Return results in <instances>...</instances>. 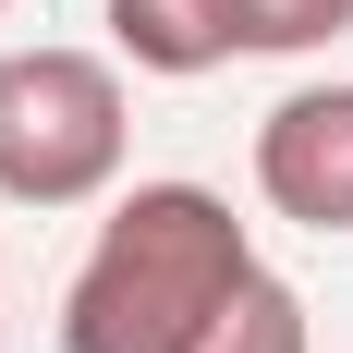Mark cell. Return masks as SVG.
<instances>
[{
    "label": "cell",
    "mask_w": 353,
    "mask_h": 353,
    "mask_svg": "<svg viewBox=\"0 0 353 353\" xmlns=\"http://www.w3.org/2000/svg\"><path fill=\"white\" fill-rule=\"evenodd\" d=\"M244 281H256V244L208 183H134L98 219V256L73 268L61 353H195Z\"/></svg>",
    "instance_id": "obj_1"
},
{
    "label": "cell",
    "mask_w": 353,
    "mask_h": 353,
    "mask_svg": "<svg viewBox=\"0 0 353 353\" xmlns=\"http://www.w3.org/2000/svg\"><path fill=\"white\" fill-rule=\"evenodd\" d=\"M122 73L98 49H0V195L85 208L122 171Z\"/></svg>",
    "instance_id": "obj_2"
},
{
    "label": "cell",
    "mask_w": 353,
    "mask_h": 353,
    "mask_svg": "<svg viewBox=\"0 0 353 353\" xmlns=\"http://www.w3.org/2000/svg\"><path fill=\"white\" fill-rule=\"evenodd\" d=\"M256 195L305 232H353V85H292L256 122Z\"/></svg>",
    "instance_id": "obj_3"
},
{
    "label": "cell",
    "mask_w": 353,
    "mask_h": 353,
    "mask_svg": "<svg viewBox=\"0 0 353 353\" xmlns=\"http://www.w3.org/2000/svg\"><path fill=\"white\" fill-rule=\"evenodd\" d=\"M110 37L134 49V73H208V61H232V37H219L208 0H110Z\"/></svg>",
    "instance_id": "obj_4"
},
{
    "label": "cell",
    "mask_w": 353,
    "mask_h": 353,
    "mask_svg": "<svg viewBox=\"0 0 353 353\" xmlns=\"http://www.w3.org/2000/svg\"><path fill=\"white\" fill-rule=\"evenodd\" d=\"M195 353H305V292L256 268V281L208 317V341H195Z\"/></svg>",
    "instance_id": "obj_5"
},
{
    "label": "cell",
    "mask_w": 353,
    "mask_h": 353,
    "mask_svg": "<svg viewBox=\"0 0 353 353\" xmlns=\"http://www.w3.org/2000/svg\"><path fill=\"white\" fill-rule=\"evenodd\" d=\"M232 49H317V37L353 25V0H208Z\"/></svg>",
    "instance_id": "obj_6"
}]
</instances>
